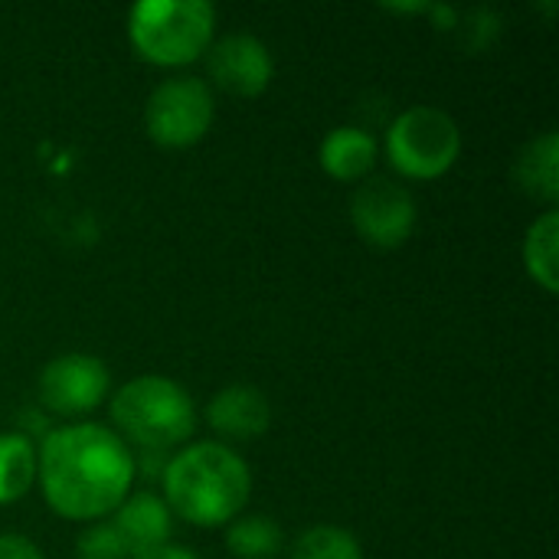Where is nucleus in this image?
<instances>
[{
	"label": "nucleus",
	"mask_w": 559,
	"mask_h": 559,
	"mask_svg": "<svg viewBox=\"0 0 559 559\" xmlns=\"http://www.w3.org/2000/svg\"><path fill=\"white\" fill-rule=\"evenodd\" d=\"M160 488L174 518L210 531L246 511L252 498V468L233 445L193 442L167 459Z\"/></svg>",
	"instance_id": "nucleus-2"
},
{
	"label": "nucleus",
	"mask_w": 559,
	"mask_h": 559,
	"mask_svg": "<svg viewBox=\"0 0 559 559\" xmlns=\"http://www.w3.org/2000/svg\"><path fill=\"white\" fill-rule=\"evenodd\" d=\"M213 118V88L190 72H177L157 82L144 105V128L160 147H190L203 141Z\"/></svg>",
	"instance_id": "nucleus-6"
},
{
	"label": "nucleus",
	"mask_w": 559,
	"mask_h": 559,
	"mask_svg": "<svg viewBox=\"0 0 559 559\" xmlns=\"http://www.w3.org/2000/svg\"><path fill=\"white\" fill-rule=\"evenodd\" d=\"M134 559H200L193 550H187V547H180V544H164V547H154V550H147V554H141V557Z\"/></svg>",
	"instance_id": "nucleus-20"
},
{
	"label": "nucleus",
	"mask_w": 559,
	"mask_h": 559,
	"mask_svg": "<svg viewBox=\"0 0 559 559\" xmlns=\"http://www.w3.org/2000/svg\"><path fill=\"white\" fill-rule=\"evenodd\" d=\"M419 210L406 183L393 177H367L350 197V223L364 242L377 249L403 246L416 229Z\"/></svg>",
	"instance_id": "nucleus-7"
},
{
	"label": "nucleus",
	"mask_w": 559,
	"mask_h": 559,
	"mask_svg": "<svg viewBox=\"0 0 559 559\" xmlns=\"http://www.w3.org/2000/svg\"><path fill=\"white\" fill-rule=\"evenodd\" d=\"M111 524L121 534V540L128 544L131 559L154 550V547L170 544V534H174V514L164 504V498L154 491H131L121 501V508L115 511Z\"/></svg>",
	"instance_id": "nucleus-11"
},
{
	"label": "nucleus",
	"mask_w": 559,
	"mask_h": 559,
	"mask_svg": "<svg viewBox=\"0 0 559 559\" xmlns=\"http://www.w3.org/2000/svg\"><path fill=\"white\" fill-rule=\"evenodd\" d=\"M226 547L236 559H275L285 550V534L269 514H239L226 524Z\"/></svg>",
	"instance_id": "nucleus-16"
},
{
	"label": "nucleus",
	"mask_w": 559,
	"mask_h": 559,
	"mask_svg": "<svg viewBox=\"0 0 559 559\" xmlns=\"http://www.w3.org/2000/svg\"><path fill=\"white\" fill-rule=\"evenodd\" d=\"M377 138L367 128L357 124H337L324 134L321 147H318V160L324 167V174H331L334 180L354 183V180H367L377 167Z\"/></svg>",
	"instance_id": "nucleus-12"
},
{
	"label": "nucleus",
	"mask_w": 559,
	"mask_h": 559,
	"mask_svg": "<svg viewBox=\"0 0 559 559\" xmlns=\"http://www.w3.org/2000/svg\"><path fill=\"white\" fill-rule=\"evenodd\" d=\"M36 485V445L26 432H0V504H16Z\"/></svg>",
	"instance_id": "nucleus-15"
},
{
	"label": "nucleus",
	"mask_w": 559,
	"mask_h": 559,
	"mask_svg": "<svg viewBox=\"0 0 559 559\" xmlns=\"http://www.w3.org/2000/svg\"><path fill=\"white\" fill-rule=\"evenodd\" d=\"M0 559H46L43 550L23 534H0Z\"/></svg>",
	"instance_id": "nucleus-19"
},
{
	"label": "nucleus",
	"mask_w": 559,
	"mask_h": 559,
	"mask_svg": "<svg viewBox=\"0 0 559 559\" xmlns=\"http://www.w3.org/2000/svg\"><path fill=\"white\" fill-rule=\"evenodd\" d=\"M462 128L439 105H409L386 128V157L409 180H436L455 167Z\"/></svg>",
	"instance_id": "nucleus-5"
},
{
	"label": "nucleus",
	"mask_w": 559,
	"mask_h": 559,
	"mask_svg": "<svg viewBox=\"0 0 559 559\" xmlns=\"http://www.w3.org/2000/svg\"><path fill=\"white\" fill-rule=\"evenodd\" d=\"M134 452L102 423L49 429L36 449V481L66 521H105L134 488Z\"/></svg>",
	"instance_id": "nucleus-1"
},
{
	"label": "nucleus",
	"mask_w": 559,
	"mask_h": 559,
	"mask_svg": "<svg viewBox=\"0 0 559 559\" xmlns=\"http://www.w3.org/2000/svg\"><path fill=\"white\" fill-rule=\"evenodd\" d=\"M206 423L213 432L236 442L259 439L272 426V403L252 383H229L216 390L213 400L206 403Z\"/></svg>",
	"instance_id": "nucleus-10"
},
{
	"label": "nucleus",
	"mask_w": 559,
	"mask_h": 559,
	"mask_svg": "<svg viewBox=\"0 0 559 559\" xmlns=\"http://www.w3.org/2000/svg\"><path fill=\"white\" fill-rule=\"evenodd\" d=\"M128 39L154 66H190L216 39V7L206 0H138L128 10Z\"/></svg>",
	"instance_id": "nucleus-4"
},
{
	"label": "nucleus",
	"mask_w": 559,
	"mask_h": 559,
	"mask_svg": "<svg viewBox=\"0 0 559 559\" xmlns=\"http://www.w3.org/2000/svg\"><path fill=\"white\" fill-rule=\"evenodd\" d=\"M111 429L131 449L160 452L183 445L197 429V403L170 377L144 373L121 383L111 396Z\"/></svg>",
	"instance_id": "nucleus-3"
},
{
	"label": "nucleus",
	"mask_w": 559,
	"mask_h": 559,
	"mask_svg": "<svg viewBox=\"0 0 559 559\" xmlns=\"http://www.w3.org/2000/svg\"><path fill=\"white\" fill-rule=\"evenodd\" d=\"M288 559H364L360 540L337 524H314L292 544Z\"/></svg>",
	"instance_id": "nucleus-17"
},
{
	"label": "nucleus",
	"mask_w": 559,
	"mask_h": 559,
	"mask_svg": "<svg viewBox=\"0 0 559 559\" xmlns=\"http://www.w3.org/2000/svg\"><path fill=\"white\" fill-rule=\"evenodd\" d=\"M75 557L79 559H131L128 544L115 531L111 521H95L88 524L79 540H75Z\"/></svg>",
	"instance_id": "nucleus-18"
},
{
	"label": "nucleus",
	"mask_w": 559,
	"mask_h": 559,
	"mask_svg": "<svg viewBox=\"0 0 559 559\" xmlns=\"http://www.w3.org/2000/svg\"><path fill=\"white\" fill-rule=\"evenodd\" d=\"M514 180L521 183L524 193L544 200V203H557L559 197V134L557 131H544L537 138H531L514 160Z\"/></svg>",
	"instance_id": "nucleus-13"
},
{
	"label": "nucleus",
	"mask_w": 559,
	"mask_h": 559,
	"mask_svg": "<svg viewBox=\"0 0 559 559\" xmlns=\"http://www.w3.org/2000/svg\"><path fill=\"white\" fill-rule=\"evenodd\" d=\"M559 210H544L531 226H527V236H524V246H521V255H524V269L527 275L547 292V295H557L559 292Z\"/></svg>",
	"instance_id": "nucleus-14"
},
{
	"label": "nucleus",
	"mask_w": 559,
	"mask_h": 559,
	"mask_svg": "<svg viewBox=\"0 0 559 559\" xmlns=\"http://www.w3.org/2000/svg\"><path fill=\"white\" fill-rule=\"evenodd\" d=\"M111 390V373L95 354H59L39 370V403L56 416H85Z\"/></svg>",
	"instance_id": "nucleus-8"
},
{
	"label": "nucleus",
	"mask_w": 559,
	"mask_h": 559,
	"mask_svg": "<svg viewBox=\"0 0 559 559\" xmlns=\"http://www.w3.org/2000/svg\"><path fill=\"white\" fill-rule=\"evenodd\" d=\"M206 72L223 92L239 95V98H255L272 85L275 59H272V49L259 36L226 33L210 43Z\"/></svg>",
	"instance_id": "nucleus-9"
}]
</instances>
